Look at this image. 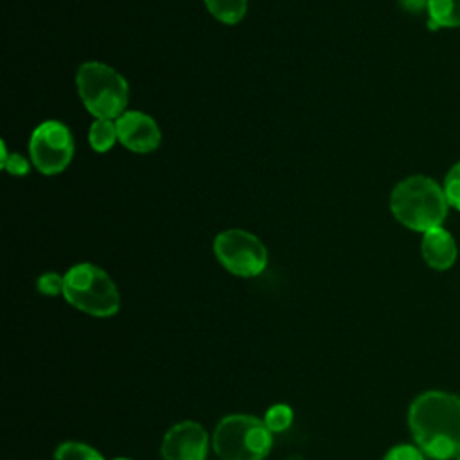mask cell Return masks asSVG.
I'll return each instance as SVG.
<instances>
[{
    "mask_svg": "<svg viewBox=\"0 0 460 460\" xmlns=\"http://www.w3.org/2000/svg\"><path fill=\"white\" fill-rule=\"evenodd\" d=\"M426 11L438 29L460 27V0H428Z\"/></svg>",
    "mask_w": 460,
    "mask_h": 460,
    "instance_id": "cell-13",
    "label": "cell"
},
{
    "mask_svg": "<svg viewBox=\"0 0 460 460\" xmlns=\"http://www.w3.org/2000/svg\"><path fill=\"white\" fill-rule=\"evenodd\" d=\"M420 253L424 262L438 271L449 270L458 255L455 237L442 226L424 232L420 241Z\"/></svg>",
    "mask_w": 460,
    "mask_h": 460,
    "instance_id": "cell-10",
    "label": "cell"
},
{
    "mask_svg": "<svg viewBox=\"0 0 460 460\" xmlns=\"http://www.w3.org/2000/svg\"><path fill=\"white\" fill-rule=\"evenodd\" d=\"M83 106L95 119H119L129 102V84L124 75L102 61H84L75 74Z\"/></svg>",
    "mask_w": 460,
    "mask_h": 460,
    "instance_id": "cell-3",
    "label": "cell"
},
{
    "mask_svg": "<svg viewBox=\"0 0 460 460\" xmlns=\"http://www.w3.org/2000/svg\"><path fill=\"white\" fill-rule=\"evenodd\" d=\"M117 122V133H119V142L138 155H147L153 153L160 147L162 144V131L156 120L138 110H126Z\"/></svg>",
    "mask_w": 460,
    "mask_h": 460,
    "instance_id": "cell-9",
    "label": "cell"
},
{
    "mask_svg": "<svg viewBox=\"0 0 460 460\" xmlns=\"http://www.w3.org/2000/svg\"><path fill=\"white\" fill-rule=\"evenodd\" d=\"M424 453L411 444H397L383 456V460H424Z\"/></svg>",
    "mask_w": 460,
    "mask_h": 460,
    "instance_id": "cell-19",
    "label": "cell"
},
{
    "mask_svg": "<svg viewBox=\"0 0 460 460\" xmlns=\"http://www.w3.org/2000/svg\"><path fill=\"white\" fill-rule=\"evenodd\" d=\"M63 296L72 307L97 318L113 316L120 307L117 284L92 262L74 264L63 275Z\"/></svg>",
    "mask_w": 460,
    "mask_h": 460,
    "instance_id": "cell-4",
    "label": "cell"
},
{
    "mask_svg": "<svg viewBox=\"0 0 460 460\" xmlns=\"http://www.w3.org/2000/svg\"><path fill=\"white\" fill-rule=\"evenodd\" d=\"M408 426L417 447L433 460L460 456V397L429 390L413 399Z\"/></svg>",
    "mask_w": 460,
    "mask_h": 460,
    "instance_id": "cell-1",
    "label": "cell"
},
{
    "mask_svg": "<svg viewBox=\"0 0 460 460\" xmlns=\"http://www.w3.org/2000/svg\"><path fill=\"white\" fill-rule=\"evenodd\" d=\"M115 460H129V458H122V456H120V458H115Z\"/></svg>",
    "mask_w": 460,
    "mask_h": 460,
    "instance_id": "cell-21",
    "label": "cell"
},
{
    "mask_svg": "<svg viewBox=\"0 0 460 460\" xmlns=\"http://www.w3.org/2000/svg\"><path fill=\"white\" fill-rule=\"evenodd\" d=\"M36 288L41 295H47V296L63 295V275H58L54 271H47V273L38 277Z\"/></svg>",
    "mask_w": 460,
    "mask_h": 460,
    "instance_id": "cell-18",
    "label": "cell"
},
{
    "mask_svg": "<svg viewBox=\"0 0 460 460\" xmlns=\"http://www.w3.org/2000/svg\"><path fill=\"white\" fill-rule=\"evenodd\" d=\"M29 158L41 174L63 172L74 158V137L68 126L56 119L40 122L29 138Z\"/></svg>",
    "mask_w": 460,
    "mask_h": 460,
    "instance_id": "cell-7",
    "label": "cell"
},
{
    "mask_svg": "<svg viewBox=\"0 0 460 460\" xmlns=\"http://www.w3.org/2000/svg\"><path fill=\"white\" fill-rule=\"evenodd\" d=\"M442 189H444L449 207L460 210V162L451 165V169L447 171V174L444 178Z\"/></svg>",
    "mask_w": 460,
    "mask_h": 460,
    "instance_id": "cell-17",
    "label": "cell"
},
{
    "mask_svg": "<svg viewBox=\"0 0 460 460\" xmlns=\"http://www.w3.org/2000/svg\"><path fill=\"white\" fill-rule=\"evenodd\" d=\"M212 446L221 460H262L271 449V431L252 415H226L214 429Z\"/></svg>",
    "mask_w": 460,
    "mask_h": 460,
    "instance_id": "cell-5",
    "label": "cell"
},
{
    "mask_svg": "<svg viewBox=\"0 0 460 460\" xmlns=\"http://www.w3.org/2000/svg\"><path fill=\"white\" fill-rule=\"evenodd\" d=\"M88 142L95 153H108L119 142L117 122L113 119H95L88 129Z\"/></svg>",
    "mask_w": 460,
    "mask_h": 460,
    "instance_id": "cell-11",
    "label": "cell"
},
{
    "mask_svg": "<svg viewBox=\"0 0 460 460\" xmlns=\"http://www.w3.org/2000/svg\"><path fill=\"white\" fill-rule=\"evenodd\" d=\"M456 460H460V456H458V458H456Z\"/></svg>",
    "mask_w": 460,
    "mask_h": 460,
    "instance_id": "cell-22",
    "label": "cell"
},
{
    "mask_svg": "<svg viewBox=\"0 0 460 460\" xmlns=\"http://www.w3.org/2000/svg\"><path fill=\"white\" fill-rule=\"evenodd\" d=\"M208 437L201 424L183 420L167 429L162 440V460H205Z\"/></svg>",
    "mask_w": 460,
    "mask_h": 460,
    "instance_id": "cell-8",
    "label": "cell"
},
{
    "mask_svg": "<svg viewBox=\"0 0 460 460\" xmlns=\"http://www.w3.org/2000/svg\"><path fill=\"white\" fill-rule=\"evenodd\" d=\"M54 460H104L102 455L83 442H63L54 453Z\"/></svg>",
    "mask_w": 460,
    "mask_h": 460,
    "instance_id": "cell-14",
    "label": "cell"
},
{
    "mask_svg": "<svg viewBox=\"0 0 460 460\" xmlns=\"http://www.w3.org/2000/svg\"><path fill=\"white\" fill-rule=\"evenodd\" d=\"M399 4L408 13H420L428 9V0H399Z\"/></svg>",
    "mask_w": 460,
    "mask_h": 460,
    "instance_id": "cell-20",
    "label": "cell"
},
{
    "mask_svg": "<svg viewBox=\"0 0 460 460\" xmlns=\"http://www.w3.org/2000/svg\"><path fill=\"white\" fill-rule=\"evenodd\" d=\"M449 203L444 189L429 176L413 174L401 180L390 194L394 217L413 232H428L442 226Z\"/></svg>",
    "mask_w": 460,
    "mask_h": 460,
    "instance_id": "cell-2",
    "label": "cell"
},
{
    "mask_svg": "<svg viewBox=\"0 0 460 460\" xmlns=\"http://www.w3.org/2000/svg\"><path fill=\"white\" fill-rule=\"evenodd\" d=\"M32 162H29L20 153H9L5 142L2 140V169L13 176H25L31 169Z\"/></svg>",
    "mask_w": 460,
    "mask_h": 460,
    "instance_id": "cell-16",
    "label": "cell"
},
{
    "mask_svg": "<svg viewBox=\"0 0 460 460\" xmlns=\"http://www.w3.org/2000/svg\"><path fill=\"white\" fill-rule=\"evenodd\" d=\"M293 422V410L288 404H275L264 415V424L271 433L288 429Z\"/></svg>",
    "mask_w": 460,
    "mask_h": 460,
    "instance_id": "cell-15",
    "label": "cell"
},
{
    "mask_svg": "<svg viewBox=\"0 0 460 460\" xmlns=\"http://www.w3.org/2000/svg\"><path fill=\"white\" fill-rule=\"evenodd\" d=\"M203 2L208 13L225 25L239 23L248 11V0H203Z\"/></svg>",
    "mask_w": 460,
    "mask_h": 460,
    "instance_id": "cell-12",
    "label": "cell"
},
{
    "mask_svg": "<svg viewBox=\"0 0 460 460\" xmlns=\"http://www.w3.org/2000/svg\"><path fill=\"white\" fill-rule=\"evenodd\" d=\"M212 250L219 264L235 277L252 279L261 275L268 266V250L252 232L228 228L214 237Z\"/></svg>",
    "mask_w": 460,
    "mask_h": 460,
    "instance_id": "cell-6",
    "label": "cell"
}]
</instances>
